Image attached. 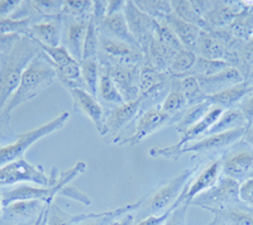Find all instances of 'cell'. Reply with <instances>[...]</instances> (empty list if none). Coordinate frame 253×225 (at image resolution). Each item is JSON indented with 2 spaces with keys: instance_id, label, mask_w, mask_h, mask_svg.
<instances>
[{
  "instance_id": "cell-1",
  "label": "cell",
  "mask_w": 253,
  "mask_h": 225,
  "mask_svg": "<svg viewBox=\"0 0 253 225\" xmlns=\"http://www.w3.org/2000/svg\"><path fill=\"white\" fill-rule=\"evenodd\" d=\"M40 52V44L28 36H22L10 52L0 55V114L17 91L27 65Z\"/></svg>"
},
{
  "instance_id": "cell-34",
  "label": "cell",
  "mask_w": 253,
  "mask_h": 225,
  "mask_svg": "<svg viewBox=\"0 0 253 225\" xmlns=\"http://www.w3.org/2000/svg\"><path fill=\"white\" fill-rule=\"evenodd\" d=\"M171 4H172L173 13L177 17L184 19L185 22L194 24V26H198L199 28L204 29V31L207 29L204 18L198 12L193 0H171Z\"/></svg>"
},
{
  "instance_id": "cell-6",
  "label": "cell",
  "mask_w": 253,
  "mask_h": 225,
  "mask_svg": "<svg viewBox=\"0 0 253 225\" xmlns=\"http://www.w3.org/2000/svg\"><path fill=\"white\" fill-rule=\"evenodd\" d=\"M58 175L57 168H53L51 175H47L41 166L32 165L26 158H22L0 167V188L22 184L52 186L57 182Z\"/></svg>"
},
{
  "instance_id": "cell-26",
  "label": "cell",
  "mask_w": 253,
  "mask_h": 225,
  "mask_svg": "<svg viewBox=\"0 0 253 225\" xmlns=\"http://www.w3.org/2000/svg\"><path fill=\"white\" fill-rule=\"evenodd\" d=\"M224 112V110L221 109V108L211 107V109L207 112V115H205L202 120L180 134V141L175 145L176 147H182V146L187 145V143H191V142H195L198 141V139L204 138V137L207 136L208 130L213 127L214 123L218 120L219 116L221 115V112Z\"/></svg>"
},
{
  "instance_id": "cell-17",
  "label": "cell",
  "mask_w": 253,
  "mask_h": 225,
  "mask_svg": "<svg viewBox=\"0 0 253 225\" xmlns=\"http://www.w3.org/2000/svg\"><path fill=\"white\" fill-rule=\"evenodd\" d=\"M62 31L63 24L61 17L46 18L32 24L27 36L40 46L55 48L62 46Z\"/></svg>"
},
{
  "instance_id": "cell-13",
  "label": "cell",
  "mask_w": 253,
  "mask_h": 225,
  "mask_svg": "<svg viewBox=\"0 0 253 225\" xmlns=\"http://www.w3.org/2000/svg\"><path fill=\"white\" fill-rule=\"evenodd\" d=\"M103 65L107 67L114 81L115 86L118 87L119 93L123 96L126 103H132L139 98V75L142 66L134 65Z\"/></svg>"
},
{
  "instance_id": "cell-19",
  "label": "cell",
  "mask_w": 253,
  "mask_h": 225,
  "mask_svg": "<svg viewBox=\"0 0 253 225\" xmlns=\"http://www.w3.org/2000/svg\"><path fill=\"white\" fill-rule=\"evenodd\" d=\"M243 1H214L213 8L210 9L207 17L204 18L207 23V32L214 29L228 28L233 23L234 19L243 12Z\"/></svg>"
},
{
  "instance_id": "cell-51",
  "label": "cell",
  "mask_w": 253,
  "mask_h": 225,
  "mask_svg": "<svg viewBox=\"0 0 253 225\" xmlns=\"http://www.w3.org/2000/svg\"><path fill=\"white\" fill-rule=\"evenodd\" d=\"M238 109L245 116L247 125H253V91L245 98V100L239 104Z\"/></svg>"
},
{
  "instance_id": "cell-41",
  "label": "cell",
  "mask_w": 253,
  "mask_h": 225,
  "mask_svg": "<svg viewBox=\"0 0 253 225\" xmlns=\"http://www.w3.org/2000/svg\"><path fill=\"white\" fill-rule=\"evenodd\" d=\"M99 47H100V33H99L98 23L91 17L89 20L85 42H84L83 60L99 57Z\"/></svg>"
},
{
  "instance_id": "cell-9",
  "label": "cell",
  "mask_w": 253,
  "mask_h": 225,
  "mask_svg": "<svg viewBox=\"0 0 253 225\" xmlns=\"http://www.w3.org/2000/svg\"><path fill=\"white\" fill-rule=\"evenodd\" d=\"M99 61L100 64L109 65V66L114 65L143 66L144 53L138 47L100 35Z\"/></svg>"
},
{
  "instance_id": "cell-49",
  "label": "cell",
  "mask_w": 253,
  "mask_h": 225,
  "mask_svg": "<svg viewBox=\"0 0 253 225\" xmlns=\"http://www.w3.org/2000/svg\"><path fill=\"white\" fill-rule=\"evenodd\" d=\"M60 195L61 196L70 197V199L76 200V201L81 202L84 205H90V204H91V200H90V197L87 196V195H85V193L81 192L80 190H78V188H74V186L71 185H67L66 188L61 191Z\"/></svg>"
},
{
  "instance_id": "cell-46",
  "label": "cell",
  "mask_w": 253,
  "mask_h": 225,
  "mask_svg": "<svg viewBox=\"0 0 253 225\" xmlns=\"http://www.w3.org/2000/svg\"><path fill=\"white\" fill-rule=\"evenodd\" d=\"M18 136L10 127V115L0 114V150L17 141Z\"/></svg>"
},
{
  "instance_id": "cell-59",
  "label": "cell",
  "mask_w": 253,
  "mask_h": 225,
  "mask_svg": "<svg viewBox=\"0 0 253 225\" xmlns=\"http://www.w3.org/2000/svg\"><path fill=\"white\" fill-rule=\"evenodd\" d=\"M47 205H48V204H47ZM46 209H47V206H46ZM46 209H44L43 213L41 214L40 217H38V219L36 220L35 225H42V223H43V219H44V215H46Z\"/></svg>"
},
{
  "instance_id": "cell-60",
  "label": "cell",
  "mask_w": 253,
  "mask_h": 225,
  "mask_svg": "<svg viewBox=\"0 0 253 225\" xmlns=\"http://www.w3.org/2000/svg\"><path fill=\"white\" fill-rule=\"evenodd\" d=\"M219 222H220V219H219L218 217H215V215H214V218L210 220L209 223H208V225H219Z\"/></svg>"
},
{
  "instance_id": "cell-45",
  "label": "cell",
  "mask_w": 253,
  "mask_h": 225,
  "mask_svg": "<svg viewBox=\"0 0 253 225\" xmlns=\"http://www.w3.org/2000/svg\"><path fill=\"white\" fill-rule=\"evenodd\" d=\"M31 3L42 19L58 18L62 13L63 5H65V1L62 0H37V1H31Z\"/></svg>"
},
{
  "instance_id": "cell-63",
  "label": "cell",
  "mask_w": 253,
  "mask_h": 225,
  "mask_svg": "<svg viewBox=\"0 0 253 225\" xmlns=\"http://www.w3.org/2000/svg\"><path fill=\"white\" fill-rule=\"evenodd\" d=\"M219 225H227V224H225V223H223V222H221V220H220V222H219Z\"/></svg>"
},
{
  "instance_id": "cell-25",
  "label": "cell",
  "mask_w": 253,
  "mask_h": 225,
  "mask_svg": "<svg viewBox=\"0 0 253 225\" xmlns=\"http://www.w3.org/2000/svg\"><path fill=\"white\" fill-rule=\"evenodd\" d=\"M194 52L198 57L204 58V60L227 61L228 57V49L225 48L224 44L204 29H202L200 32Z\"/></svg>"
},
{
  "instance_id": "cell-28",
  "label": "cell",
  "mask_w": 253,
  "mask_h": 225,
  "mask_svg": "<svg viewBox=\"0 0 253 225\" xmlns=\"http://www.w3.org/2000/svg\"><path fill=\"white\" fill-rule=\"evenodd\" d=\"M96 98H98L100 104L103 103V104L110 105L112 108L118 107V105L126 103L122 94L119 93L118 87L115 86L109 71L103 65H100V78H99L98 95H96Z\"/></svg>"
},
{
  "instance_id": "cell-58",
  "label": "cell",
  "mask_w": 253,
  "mask_h": 225,
  "mask_svg": "<svg viewBox=\"0 0 253 225\" xmlns=\"http://www.w3.org/2000/svg\"><path fill=\"white\" fill-rule=\"evenodd\" d=\"M35 223H26V224H22V223H13V222H8V220L0 219V225H35Z\"/></svg>"
},
{
  "instance_id": "cell-15",
  "label": "cell",
  "mask_w": 253,
  "mask_h": 225,
  "mask_svg": "<svg viewBox=\"0 0 253 225\" xmlns=\"http://www.w3.org/2000/svg\"><path fill=\"white\" fill-rule=\"evenodd\" d=\"M63 24L62 46L66 47L70 55L81 64L84 42L87 33L90 19H78L71 17H61Z\"/></svg>"
},
{
  "instance_id": "cell-53",
  "label": "cell",
  "mask_w": 253,
  "mask_h": 225,
  "mask_svg": "<svg viewBox=\"0 0 253 225\" xmlns=\"http://www.w3.org/2000/svg\"><path fill=\"white\" fill-rule=\"evenodd\" d=\"M107 10H108V1H103V0H95L94 5H92V15L94 20L96 23H100L101 20L107 18Z\"/></svg>"
},
{
  "instance_id": "cell-48",
  "label": "cell",
  "mask_w": 253,
  "mask_h": 225,
  "mask_svg": "<svg viewBox=\"0 0 253 225\" xmlns=\"http://www.w3.org/2000/svg\"><path fill=\"white\" fill-rule=\"evenodd\" d=\"M239 201L253 209V176L239 185Z\"/></svg>"
},
{
  "instance_id": "cell-8",
  "label": "cell",
  "mask_w": 253,
  "mask_h": 225,
  "mask_svg": "<svg viewBox=\"0 0 253 225\" xmlns=\"http://www.w3.org/2000/svg\"><path fill=\"white\" fill-rule=\"evenodd\" d=\"M239 182L221 176L215 186L199 195L190 202V205H195L204 209L214 215L218 211L225 208L239 204Z\"/></svg>"
},
{
  "instance_id": "cell-57",
  "label": "cell",
  "mask_w": 253,
  "mask_h": 225,
  "mask_svg": "<svg viewBox=\"0 0 253 225\" xmlns=\"http://www.w3.org/2000/svg\"><path fill=\"white\" fill-rule=\"evenodd\" d=\"M243 141H245L250 147L253 148V125H247V127H246Z\"/></svg>"
},
{
  "instance_id": "cell-23",
  "label": "cell",
  "mask_w": 253,
  "mask_h": 225,
  "mask_svg": "<svg viewBox=\"0 0 253 225\" xmlns=\"http://www.w3.org/2000/svg\"><path fill=\"white\" fill-rule=\"evenodd\" d=\"M98 28L99 33L101 36H105V37L113 38V39L117 40H122V42H126V43L132 44V46H135L139 48L137 40L134 39V37L130 33L129 27H128V23H126V17H124L123 13H118V14L107 17L98 24Z\"/></svg>"
},
{
  "instance_id": "cell-61",
  "label": "cell",
  "mask_w": 253,
  "mask_h": 225,
  "mask_svg": "<svg viewBox=\"0 0 253 225\" xmlns=\"http://www.w3.org/2000/svg\"><path fill=\"white\" fill-rule=\"evenodd\" d=\"M3 197H1V188H0V219H1V215H3Z\"/></svg>"
},
{
  "instance_id": "cell-52",
  "label": "cell",
  "mask_w": 253,
  "mask_h": 225,
  "mask_svg": "<svg viewBox=\"0 0 253 225\" xmlns=\"http://www.w3.org/2000/svg\"><path fill=\"white\" fill-rule=\"evenodd\" d=\"M22 36L18 35H5L0 36V55H5L9 53L14 48L18 40L20 39Z\"/></svg>"
},
{
  "instance_id": "cell-33",
  "label": "cell",
  "mask_w": 253,
  "mask_h": 225,
  "mask_svg": "<svg viewBox=\"0 0 253 225\" xmlns=\"http://www.w3.org/2000/svg\"><path fill=\"white\" fill-rule=\"evenodd\" d=\"M80 65L81 76H83L85 90L96 98V95H98L99 78H100V61H99V57L83 60Z\"/></svg>"
},
{
  "instance_id": "cell-42",
  "label": "cell",
  "mask_w": 253,
  "mask_h": 225,
  "mask_svg": "<svg viewBox=\"0 0 253 225\" xmlns=\"http://www.w3.org/2000/svg\"><path fill=\"white\" fill-rule=\"evenodd\" d=\"M33 23H36L33 18H26V19H13L10 17L4 18L0 19V36H27Z\"/></svg>"
},
{
  "instance_id": "cell-11",
  "label": "cell",
  "mask_w": 253,
  "mask_h": 225,
  "mask_svg": "<svg viewBox=\"0 0 253 225\" xmlns=\"http://www.w3.org/2000/svg\"><path fill=\"white\" fill-rule=\"evenodd\" d=\"M123 14L126 17L128 27H129L130 33L134 37V39L137 40L139 48L146 55L147 49H148L150 44L152 43L153 38H155L157 20L151 18L144 12H142L132 0H126Z\"/></svg>"
},
{
  "instance_id": "cell-10",
  "label": "cell",
  "mask_w": 253,
  "mask_h": 225,
  "mask_svg": "<svg viewBox=\"0 0 253 225\" xmlns=\"http://www.w3.org/2000/svg\"><path fill=\"white\" fill-rule=\"evenodd\" d=\"M173 118L164 112L161 108L147 110L139 114L135 120V129L130 136L113 142V145L118 146H137L143 142L147 137L156 133L161 128L172 124Z\"/></svg>"
},
{
  "instance_id": "cell-47",
  "label": "cell",
  "mask_w": 253,
  "mask_h": 225,
  "mask_svg": "<svg viewBox=\"0 0 253 225\" xmlns=\"http://www.w3.org/2000/svg\"><path fill=\"white\" fill-rule=\"evenodd\" d=\"M190 202L184 201L181 205H178L172 213L170 214L169 219L164 225H186L187 210H189Z\"/></svg>"
},
{
  "instance_id": "cell-4",
  "label": "cell",
  "mask_w": 253,
  "mask_h": 225,
  "mask_svg": "<svg viewBox=\"0 0 253 225\" xmlns=\"http://www.w3.org/2000/svg\"><path fill=\"white\" fill-rule=\"evenodd\" d=\"M246 128L230 130V132L214 134V136H207L195 142L187 143L182 147H176L175 145L169 147L151 148L148 150L151 157H164L167 159L177 161L185 153H196V154H209V153H218L223 150H229L233 147L237 142L243 139Z\"/></svg>"
},
{
  "instance_id": "cell-14",
  "label": "cell",
  "mask_w": 253,
  "mask_h": 225,
  "mask_svg": "<svg viewBox=\"0 0 253 225\" xmlns=\"http://www.w3.org/2000/svg\"><path fill=\"white\" fill-rule=\"evenodd\" d=\"M223 176L234 181L245 182L253 176V148H239L221 157Z\"/></svg>"
},
{
  "instance_id": "cell-20",
  "label": "cell",
  "mask_w": 253,
  "mask_h": 225,
  "mask_svg": "<svg viewBox=\"0 0 253 225\" xmlns=\"http://www.w3.org/2000/svg\"><path fill=\"white\" fill-rule=\"evenodd\" d=\"M49 204V202H48ZM47 202L41 200H23L9 204L3 209L1 219L13 223H35L46 209Z\"/></svg>"
},
{
  "instance_id": "cell-29",
  "label": "cell",
  "mask_w": 253,
  "mask_h": 225,
  "mask_svg": "<svg viewBox=\"0 0 253 225\" xmlns=\"http://www.w3.org/2000/svg\"><path fill=\"white\" fill-rule=\"evenodd\" d=\"M246 127H247V121H246L241 110L238 108H236V109H228L221 112V115L214 123L213 127L208 130L207 136H214V134H220V133L230 132V130Z\"/></svg>"
},
{
  "instance_id": "cell-35",
  "label": "cell",
  "mask_w": 253,
  "mask_h": 225,
  "mask_svg": "<svg viewBox=\"0 0 253 225\" xmlns=\"http://www.w3.org/2000/svg\"><path fill=\"white\" fill-rule=\"evenodd\" d=\"M196 62H198L196 53L190 51V49L182 48L181 51L176 53L170 70H169V75L172 76V77L186 75V74L191 73V70L195 67Z\"/></svg>"
},
{
  "instance_id": "cell-22",
  "label": "cell",
  "mask_w": 253,
  "mask_h": 225,
  "mask_svg": "<svg viewBox=\"0 0 253 225\" xmlns=\"http://www.w3.org/2000/svg\"><path fill=\"white\" fill-rule=\"evenodd\" d=\"M252 91L253 82L250 80H246L241 84H237L234 86L223 90L220 93L208 96L207 100L213 107L221 108L223 110L236 109V108L239 107L242 101L245 100L246 96L250 95Z\"/></svg>"
},
{
  "instance_id": "cell-44",
  "label": "cell",
  "mask_w": 253,
  "mask_h": 225,
  "mask_svg": "<svg viewBox=\"0 0 253 225\" xmlns=\"http://www.w3.org/2000/svg\"><path fill=\"white\" fill-rule=\"evenodd\" d=\"M227 67H229V64H228L227 61H211L198 57V62H196L195 67L191 70V73L186 74V75L213 76L221 73V71L227 69ZM178 77H180V76H178Z\"/></svg>"
},
{
  "instance_id": "cell-12",
  "label": "cell",
  "mask_w": 253,
  "mask_h": 225,
  "mask_svg": "<svg viewBox=\"0 0 253 225\" xmlns=\"http://www.w3.org/2000/svg\"><path fill=\"white\" fill-rule=\"evenodd\" d=\"M139 114H141V105H139L138 99L132 103H124L118 107L110 108L109 112H107L100 136H110L113 137V141L119 138L122 136V132L128 125L132 124L133 121L137 120Z\"/></svg>"
},
{
  "instance_id": "cell-18",
  "label": "cell",
  "mask_w": 253,
  "mask_h": 225,
  "mask_svg": "<svg viewBox=\"0 0 253 225\" xmlns=\"http://www.w3.org/2000/svg\"><path fill=\"white\" fill-rule=\"evenodd\" d=\"M221 176H223V172H221V159L218 158L209 162L203 168L202 172L198 173L196 177L194 176V179L186 186V188H185V201L191 202L199 195H202L203 192L215 186Z\"/></svg>"
},
{
  "instance_id": "cell-37",
  "label": "cell",
  "mask_w": 253,
  "mask_h": 225,
  "mask_svg": "<svg viewBox=\"0 0 253 225\" xmlns=\"http://www.w3.org/2000/svg\"><path fill=\"white\" fill-rule=\"evenodd\" d=\"M89 217L90 213L70 215V214L65 213L55 201H52L48 206L46 225H78L79 223Z\"/></svg>"
},
{
  "instance_id": "cell-3",
  "label": "cell",
  "mask_w": 253,
  "mask_h": 225,
  "mask_svg": "<svg viewBox=\"0 0 253 225\" xmlns=\"http://www.w3.org/2000/svg\"><path fill=\"white\" fill-rule=\"evenodd\" d=\"M198 167H190L178 173L177 176L167 181L157 188L146 201H142V205L135 213V223L151 215H161L170 209H176L182 202L178 200L184 192L185 188L194 179Z\"/></svg>"
},
{
  "instance_id": "cell-21",
  "label": "cell",
  "mask_w": 253,
  "mask_h": 225,
  "mask_svg": "<svg viewBox=\"0 0 253 225\" xmlns=\"http://www.w3.org/2000/svg\"><path fill=\"white\" fill-rule=\"evenodd\" d=\"M199 80V84L202 87L203 93L207 96L218 94L223 90L232 87L237 84H241L246 81L245 76L242 75L241 71L236 67H227L221 73L213 76H196Z\"/></svg>"
},
{
  "instance_id": "cell-39",
  "label": "cell",
  "mask_w": 253,
  "mask_h": 225,
  "mask_svg": "<svg viewBox=\"0 0 253 225\" xmlns=\"http://www.w3.org/2000/svg\"><path fill=\"white\" fill-rule=\"evenodd\" d=\"M155 39L157 40L158 43L162 44L166 48L171 49L173 52H178L181 51L182 47L181 42L178 40L176 35L173 33L172 29L170 26L166 23V20H157V28L155 32Z\"/></svg>"
},
{
  "instance_id": "cell-43",
  "label": "cell",
  "mask_w": 253,
  "mask_h": 225,
  "mask_svg": "<svg viewBox=\"0 0 253 225\" xmlns=\"http://www.w3.org/2000/svg\"><path fill=\"white\" fill-rule=\"evenodd\" d=\"M169 77H170L169 74L158 73L151 67L142 66L141 75H139V95L150 91L152 87L157 86L158 84L166 81Z\"/></svg>"
},
{
  "instance_id": "cell-31",
  "label": "cell",
  "mask_w": 253,
  "mask_h": 225,
  "mask_svg": "<svg viewBox=\"0 0 253 225\" xmlns=\"http://www.w3.org/2000/svg\"><path fill=\"white\" fill-rule=\"evenodd\" d=\"M211 107H213V105L210 104L208 100L198 103V104L189 105V107L186 108V110H185L181 115L178 116L177 120H176V130L181 134L185 130L189 129L190 127L195 125L196 123H199V121L207 115V112L211 109Z\"/></svg>"
},
{
  "instance_id": "cell-40",
  "label": "cell",
  "mask_w": 253,
  "mask_h": 225,
  "mask_svg": "<svg viewBox=\"0 0 253 225\" xmlns=\"http://www.w3.org/2000/svg\"><path fill=\"white\" fill-rule=\"evenodd\" d=\"M92 5H94V1H90V0H67L65 1L60 17L90 19L92 15Z\"/></svg>"
},
{
  "instance_id": "cell-16",
  "label": "cell",
  "mask_w": 253,
  "mask_h": 225,
  "mask_svg": "<svg viewBox=\"0 0 253 225\" xmlns=\"http://www.w3.org/2000/svg\"><path fill=\"white\" fill-rule=\"evenodd\" d=\"M69 93L71 95L72 103H74V110L81 115L89 118L100 134L103 130L105 116H107V112L101 107L98 98L92 96L85 89H71L69 90Z\"/></svg>"
},
{
  "instance_id": "cell-62",
  "label": "cell",
  "mask_w": 253,
  "mask_h": 225,
  "mask_svg": "<svg viewBox=\"0 0 253 225\" xmlns=\"http://www.w3.org/2000/svg\"><path fill=\"white\" fill-rule=\"evenodd\" d=\"M49 204H51V202H49ZM49 204H48V205H47V209H46V215H44V219H43V223H42V225H46V219H47V213H48V206H49Z\"/></svg>"
},
{
  "instance_id": "cell-36",
  "label": "cell",
  "mask_w": 253,
  "mask_h": 225,
  "mask_svg": "<svg viewBox=\"0 0 253 225\" xmlns=\"http://www.w3.org/2000/svg\"><path fill=\"white\" fill-rule=\"evenodd\" d=\"M134 3L142 12L156 20H165L173 13L170 0H135Z\"/></svg>"
},
{
  "instance_id": "cell-24",
  "label": "cell",
  "mask_w": 253,
  "mask_h": 225,
  "mask_svg": "<svg viewBox=\"0 0 253 225\" xmlns=\"http://www.w3.org/2000/svg\"><path fill=\"white\" fill-rule=\"evenodd\" d=\"M165 20L170 26V28L172 29L176 37L178 38V40L181 42L182 47L194 52L196 47V42L199 39V36H200V32H202V28H199L198 26H194V24L189 23V22H185L184 19L177 17L175 13H171Z\"/></svg>"
},
{
  "instance_id": "cell-30",
  "label": "cell",
  "mask_w": 253,
  "mask_h": 225,
  "mask_svg": "<svg viewBox=\"0 0 253 225\" xmlns=\"http://www.w3.org/2000/svg\"><path fill=\"white\" fill-rule=\"evenodd\" d=\"M142 201H143V199L133 202V204H128L126 206L113 209V210L103 211V213H90V217L84 219L78 225H110L117 218L122 217L124 214L138 210L139 206L142 205Z\"/></svg>"
},
{
  "instance_id": "cell-27",
  "label": "cell",
  "mask_w": 253,
  "mask_h": 225,
  "mask_svg": "<svg viewBox=\"0 0 253 225\" xmlns=\"http://www.w3.org/2000/svg\"><path fill=\"white\" fill-rule=\"evenodd\" d=\"M171 90L180 91L181 94H184L189 105L202 103V101L207 100L208 98L203 93L198 77L193 75H184L180 76V77H172L171 76Z\"/></svg>"
},
{
  "instance_id": "cell-55",
  "label": "cell",
  "mask_w": 253,
  "mask_h": 225,
  "mask_svg": "<svg viewBox=\"0 0 253 225\" xmlns=\"http://www.w3.org/2000/svg\"><path fill=\"white\" fill-rule=\"evenodd\" d=\"M126 0H109V1H108L107 17L118 14V13H123L124 8H126Z\"/></svg>"
},
{
  "instance_id": "cell-38",
  "label": "cell",
  "mask_w": 253,
  "mask_h": 225,
  "mask_svg": "<svg viewBox=\"0 0 253 225\" xmlns=\"http://www.w3.org/2000/svg\"><path fill=\"white\" fill-rule=\"evenodd\" d=\"M187 107H189V103H187L184 94H181L180 91L171 90L160 108H161L166 114L172 116L173 123H176L178 116L181 115L182 112L186 110Z\"/></svg>"
},
{
  "instance_id": "cell-56",
  "label": "cell",
  "mask_w": 253,
  "mask_h": 225,
  "mask_svg": "<svg viewBox=\"0 0 253 225\" xmlns=\"http://www.w3.org/2000/svg\"><path fill=\"white\" fill-rule=\"evenodd\" d=\"M110 225H135V214L128 213L117 218Z\"/></svg>"
},
{
  "instance_id": "cell-5",
  "label": "cell",
  "mask_w": 253,
  "mask_h": 225,
  "mask_svg": "<svg viewBox=\"0 0 253 225\" xmlns=\"http://www.w3.org/2000/svg\"><path fill=\"white\" fill-rule=\"evenodd\" d=\"M86 170V163L85 162H78L74 167L65 172L58 175V180L55 185L52 186H38L29 185V184H22L17 185L15 188H9V190L1 191V197H3V206H8L9 204L15 201H23V200H41L44 202H52L57 195H60L61 191L71 184L72 180L80 176L81 173Z\"/></svg>"
},
{
  "instance_id": "cell-2",
  "label": "cell",
  "mask_w": 253,
  "mask_h": 225,
  "mask_svg": "<svg viewBox=\"0 0 253 225\" xmlns=\"http://www.w3.org/2000/svg\"><path fill=\"white\" fill-rule=\"evenodd\" d=\"M55 80H57L55 69L52 66L51 60L42 51L27 65L17 91L8 101L1 114L10 115L13 110L40 95L47 87L51 86Z\"/></svg>"
},
{
  "instance_id": "cell-7",
  "label": "cell",
  "mask_w": 253,
  "mask_h": 225,
  "mask_svg": "<svg viewBox=\"0 0 253 225\" xmlns=\"http://www.w3.org/2000/svg\"><path fill=\"white\" fill-rule=\"evenodd\" d=\"M69 119V112H61L60 115H57L56 118L49 120L46 124L19 134L14 143H12V145H9L8 147H4L0 150V167L8 165L10 162L24 158V154L27 153V150H28L32 146L35 145L36 142L44 138V137L49 136L52 133L62 129Z\"/></svg>"
},
{
  "instance_id": "cell-50",
  "label": "cell",
  "mask_w": 253,
  "mask_h": 225,
  "mask_svg": "<svg viewBox=\"0 0 253 225\" xmlns=\"http://www.w3.org/2000/svg\"><path fill=\"white\" fill-rule=\"evenodd\" d=\"M22 4L20 0H0V19L12 17Z\"/></svg>"
},
{
  "instance_id": "cell-32",
  "label": "cell",
  "mask_w": 253,
  "mask_h": 225,
  "mask_svg": "<svg viewBox=\"0 0 253 225\" xmlns=\"http://www.w3.org/2000/svg\"><path fill=\"white\" fill-rule=\"evenodd\" d=\"M227 225H253V209L245 204H237L214 214Z\"/></svg>"
},
{
  "instance_id": "cell-54",
  "label": "cell",
  "mask_w": 253,
  "mask_h": 225,
  "mask_svg": "<svg viewBox=\"0 0 253 225\" xmlns=\"http://www.w3.org/2000/svg\"><path fill=\"white\" fill-rule=\"evenodd\" d=\"M173 210L175 209H170V210L161 214V215H151V217H147L144 219L139 220L138 223H135V225H164Z\"/></svg>"
}]
</instances>
